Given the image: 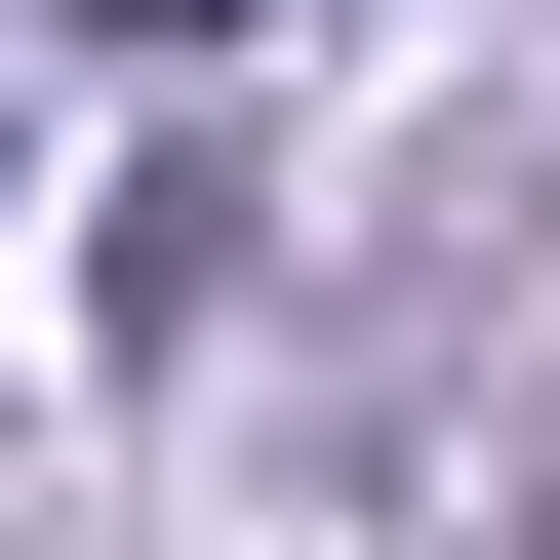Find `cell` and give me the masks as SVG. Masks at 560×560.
I'll use <instances>...</instances> for the list:
<instances>
[{
    "instance_id": "cell-1",
    "label": "cell",
    "mask_w": 560,
    "mask_h": 560,
    "mask_svg": "<svg viewBox=\"0 0 560 560\" xmlns=\"http://www.w3.org/2000/svg\"><path fill=\"white\" fill-rule=\"evenodd\" d=\"M120 40H241V0H120Z\"/></svg>"
}]
</instances>
